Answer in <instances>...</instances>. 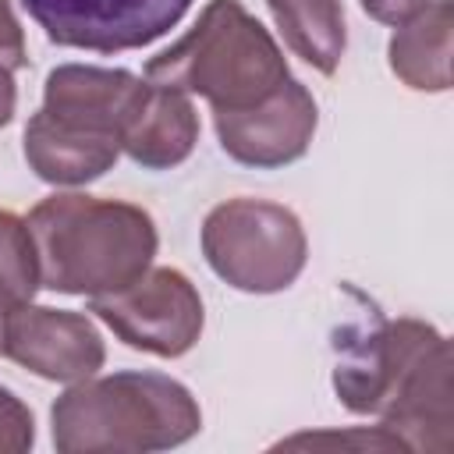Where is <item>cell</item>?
<instances>
[{"instance_id":"obj_1","label":"cell","mask_w":454,"mask_h":454,"mask_svg":"<svg viewBox=\"0 0 454 454\" xmlns=\"http://www.w3.org/2000/svg\"><path fill=\"white\" fill-rule=\"evenodd\" d=\"M365 319L337 333L333 390L355 415H376L404 450L447 454L454 447V390L447 337L411 316Z\"/></svg>"},{"instance_id":"obj_2","label":"cell","mask_w":454,"mask_h":454,"mask_svg":"<svg viewBox=\"0 0 454 454\" xmlns=\"http://www.w3.org/2000/svg\"><path fill=\"white\" fill-rule=\"evenodd\" d=\"M39 287L60 294H114L135 284L156 255V223L142 206L96 195H50L28 213Z\"/></svg>"},{"instance_id":"obj_3","label":"cell","mask_w":454,"mask_h":454,"mask_svg":"<svg viewBox=\"0 0 454 454\" xmlns=\"http://www.w3.org/2000/svg\"><path fill=\"white\" fill-rule=\"evenodd\" d=\"M50 419L60 454L167 450L202 429L192 390L163 372L85 376L57 397Z\"/></svg>"},{"instance_id":"obj_4","label":"cell","mask_w":454,"mask_h":454,"mask_svg":"<svg viewBox=\"0 0 454 454\" xmlns=\"http://www.w3.org/2000/svg\"><path fill=\"white\" fill-rule=\"evenodd\" d=\"M287 78L280 46L238 0H209L199 21L145 64V82L195 92L213 110L259 106Z\"/></svg>"},{"instance_id":"obj_5","label":"cell","mask_w":454,"mask_h":454,"mask_svg":"<svg viewBox=\"0 0 454 454\" xmlns=\"http://www.w3.org/2000/svg\"><path fill=\"white\" fill-rule=\"evenodd\" d=\"M202 255L209 270L238 291L273 294L305 270L309 241L301 220L266 199H227L202 223Z\"/></svg>"},{"instance_id":"obj_6","label":"cell","mask_w":454,"mask_h":454,"mask_svg":"<svg viewBox=\"0 0 454 454\" xmlns=\"http://www.w3.org/2000/svg\"><path fill=\"white\" fill-rule=\"evenodd\" d=\"M89 312L103 319L128 348L160 358L192 351L206 319L195 284L170 266L145 270L124 291L89 298Z\"/></svg>"},{"instance_id":"obj_7","label":"cell","mask_w":454,"mask_h":454,"mask_svg":"<svg viewBox=\"0 0 454 454\" xmlns=\"http://www.w3.org/2000/svg\"><path fill=\"white\" fill-rule=\"evenodd\" d=\"M50 43L92 53H124L167 35L192 0H21Z\"/></svg>"},{"instance_id":"obj_8","label":"cell","mask_w":454,"mask_h":454,"mask_svg":"<svg viewBox=\"0 0 454 454\" xmlns=\"http://www.w3.org/2000/svg\"><path fill=\"white\" fill-rule=\"evenodd\" d=\"M319 124L312 92L287 78L270 99L248 110H213V128L223 153L245 167L273 170L309 153Z\"/></svg>"},{"instance_id":"obj_9","label":"cell","mask_w":454,"mask_h":454,"mask_svg":"<svg viewBox=\"0 0 454 454\" xmlns=\"http://www.w3.org/2000/svg\"><path fill=\"white\" fill-rule=\"evenodd\" d=\"M4 355L53 383H78L85 376H96L106 362L103 337L85 312L46 309L32 301L11 312Z\"/></svg>"},{"instance_id":"obj_10","label":"cell","mask_w":454,"mask_h":454,"mask_svg":"<svg viewBox=\"0 0 454 454\" xmlns=\"http://www.w3.org/2000/svg\"><path fill=\"white\" fill-rule=\"evenodd\" d=\"M145 78L121 67H92V64H60L46 74L43 110L53 121L106 131L121 142L124 114L131 110Z\"/></svg>"},{"instance_id":"obj_11","label":"cell","mask_w":454,"mask_h":454,"mask_svg":"<svg viewBox=\"0 0 454 454\" xmlns=\"http://www.w3.org/2000/svg\"><path fill=\"white\" fill-rule=\"evenodd\" d=\"M199 142V114L188 92L142 82L121 124V149L145 170H170L192 156Z\"/></svg>"},{"instance_id":"obj_12","label":"cell","mask_w":454,"mask_h":454,"mask_svg":"<svg viewBox=\"0 0 454 454\" xmlns=\"http://www.w3.org/2000/svg\"><path fill=\"white\" fill-rule=\"evenodd\" d=\"M121 156L117 135L53 121L46 110L25 124V160L46 184H85L103 177Z\"/></svg>"},{"instance_id":"obj_13","label":"cell","mask_w":454,"mask_h":454,"mask_svg":"<svg viewBox=\"0 0 454 454\" xmlns=\"http://www.w3.org/2000/svg\"><path fill=\"white\" fill-rule=\"evenodd\" d=\"M450 32H454V4L433 0L422 14L397 25L390 39V71L419 92L450 89Z\"/></svg>"},{"instance_id":"obj_14","label":"cell","mask_w":454,"mask_h":454,"mask_svg":"<svg viewBox=\"0 0 454 454\" xmlns=\"http://www.w3.org/2000/svg\"><path fill=\"white\" fill-rule=\"evenodd\" d=\"M266 7L284 43L305 64H312L319 74L337 71L344 46H348L340 0H266Z\"/></svg>"},{"instance_id":"obj_15","label":"cell","mask_w":454,"mask_h":454,"mask_svg":"<svg viewBox=\"0 0 454 454\" xmlns=\"http://www.w3.org/2000/svg\"><path fill=\"white\" fill-rule=\"evenodd\" d=\"M0 277L25 298L39 291V259H35V241L32 231L21 216L0 209Z\"/></svg>"},{"instance_id":"obj_16","label":"cell","mask_w":454,"mask_h":454,"mask_svg":"<svg viewBox=\"0 0 454 454\" xmlns=\"http://www.w3.org/2000/svg\"><path fill=\"white\" fill-rule=\"evenodd\" d=\"M35 440L32 411L18 394L0 387V454H25Z\"/></svg>"},{"instance_id":"obj_17","label":"cell","mask_w":454,"mask_h":454,"mask_svg":"<svg viewBox=\"0 0 454 454\" xmlns=\"http://www.w3.org/2000/svg\"><path fill=\"white\" fill-rule=\"evenodd\" d=\"M0 64L18 71L28 64L25 57V35H21V25L11 11V0H0Z\"/></svg>"},{"instance_id":"obj_18","label":"cell","mask_w":454,"mask_h":454,"mask_svg":"<svg viewBox=\"0 0 454 454\" xmlns=\"http://www.w3.org/2000/svg\"><path fill=\"white\" fill-rule=\"evenodd\" d=\"M433 0H362V11L372 18V21H383V25H404L411 21L415 14H422Z\"/></svg>"},{"instance_id":"obj_19","label":"cell","mask_w":454,"mask_h":454,"mask_svg":"<svg viewBox=\"0 0 454 454\" xmlns=\"http://www.w3.org/2000/svg\"><path fill=\"white\" fill-rule=\"evenodd\" d=\"M14 103H18V92H14L11 67L0 64V128L11 124V117H14Z\"/></svg>"},{"instance_id":"obj_20","label":"cell","mask_w":454,"mask_h":454,"mask_svg":"<svg viewBox=\"0 0 454 454\" xmlns=\"http://www.w3.org/2000/svg\"><path fill=\"white\" fill-rule=\"evenodd\" d=\"M18 305H25V298L0 277V355H4V333H7V319H11V312L18 309Z\"/></svg>"}]
</instances>
